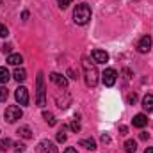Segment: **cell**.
<instances>
[{
  "label": "cell",
  "mask_w": 153,
  "mask_h": 153,
  "mask_svg": "<svg viewBox=\"0 0 153 153\" xmlns=\"http://www.w3.org/2000/svg\"><path fill=\"white\" fill-rule=\"evenodd\" d=\"M0 152H2V143H0Z\"/></svg>",
  "instance_id": "cell-35"
},
{
  "label": "cell",
  "mask_w": 153,
  "mask_h": 153,
  "mask_svg": "<svg viewBox=\"0 0 153 153\" xmlns=\"http://www.w3.org/2000/svg\"><path fill=\"white\" fill-rule=\"evenodd\" d=\"M7 96H9L7 87H0V102H5V100H7Z\"/></svg>",
  "instance_id": "cell-21"
},
{
  "label": "cell",
  "mask_w": 153,
  "mask_h": 153,
  "mask_svg": "<svg viewBox=\"0 0 153 153\" xmlns=\"http://www.w3.org/2000/svg\"><path fill=\"white\" fill-rule=\"evenodd\" d=\"M9 78H11V76H9L7 68H5V66H0V84H7Z\"/></svg>",
  "instance_id": "cell-18"
},
{
  "label": "cell",
  "mask_w": 153,
  "mask_h": 153,
  "mask_svg": "<svg viewBox=\"0 0 153 153\" xmlns=\"http://www.w3.org/2000/svg\"><path fill=\"white\" fill-rule=\"evenodd\" d=\"M14 98H16V102H18L20 105H29V91H27L23 85L16 89V93H14Z\"/></svg>",
  "instance_id": "cell-6"
},
{
  "label": "cell",
  "mask_w": 153,
  "mask_h": 153,
  "mask_svg": "<svg viewBox=\"0 0 153 153\" xmlns=\"http://www.w3.org/2000/svg\"><path fill=\"white\" fill-rule=\"evenodd\" d=\"M71 2H73V0H57V4H59V7H61V9H66Z\"/></svg>",
  "instance_id": "cell-25"
},
{
  "label": "cell",
  "mask_w": 153,
  "mask_h": 153,
  "mask_svg": "<svg viewBox=\"0 0 153 153\" xmlns=\"http://www.w3.org/2000/svg\"><path fill=\"white\" fill-rule=\"evenodd\" d=\"M70 128H71L73 132H78V130H80V123H78V121H73V123L70 125Z\"/></svg>",
  "instance_id": "cell-27"
},
{
  "label": "cell",
  "mask_w": 153,
  "mask_h": 153,
  "mask_svg": "<svg viewBox=\"0 0 153 153\" xmlns=\"http://www.w3.org/2000/svg\"><path fill=\"white\" fill-rule=\"evenodd\" d=\"M36 152L38 153H59V150H57V146L52 143V141H41L38 144V148H36Z\"/></svg>",
  "instance_id": "cell-5"
},
{
  "label": "cell",
  "mask_w": 153,
  "mask_h": 153,
  "mask_svg": "<svg viewBox=\"0 0 153 153\" xmlns=\"http://www.w3.org/2000/svg\"><path fill=\"white\" fill-rule=\"evenodd\" d=\"M22 18H23V20H27V18H29V13H27V11H23V14H22Z\"/></svg>",
  "instance_id": "cell-33"
},
{
  "label": "cell",
  "mask_w": 153,
  "mask_h": 153,
  "mask_svg": "<svg viewBox=\"0 0 153 153\" xmlns=\"http://www.w3.org/2000/svg\"><path fill=\"white\" fill-rule=\"evenodd\" d=\"M132 123H134L135 128H144V126L148 125V117L144 114H137V116H134V121H132Z\"/></svg>",
  "instance_id": "cell-11"
},
{
  "label": "cell",
  "mask_w": 153,
  "mask_h": 153,
  "mask_svg": "<svg viewBox=\"0 0 153 153\" xmlns=\"http://www.w3.org/2000/svg\"><path fill=\"white\" fill-rule=\"evenodd\" d=\"M119 132H121V135H126V132H128V128H126L125 125H121V126H119Z\"/></svg>",
  "instance_id": "cell-29"
},
{
  "label": "cell",
  "mask_w": 153,
  "mask_h": 153,
  "mask_svg": "<svg viewBox=\"0 0 153 153\" xmlns=\"http://www.w3.org/2000/svg\"><path fill=\"white\" fill-rule=\"evenodd\" d=\"M73 20L76 25H85L91 20V7L87 4H76L73 11Z\"/></svg>",
  "instance_id": "cell-2"
},
{
  "label": "cell",
  "mask_w": 153,
  "mask_h": 153,
  "mask_svg": "<svg viewBox=\"0 0 153 153\" xmlns=\"http://www.w3.org/2000/svg\"><path fill=\"white\" fill-rule=\"evenodd\" d=\"M22 62H23V57H22L20 53H11V55H7V64L18 66V64H22Z\"/></svg>",
  "instance_id": "cell-13"
},
{
  "label": "cell",
  "mask_w": 153,
  "mask_h": 153,
  "mask_svg": "<svg viewBox=\"0 0 153 153\" xmlns=\"http://www.w3.org/2000/svg\"><path fill=\"white\" fill-rule=\"evenodd\" d=\"M82 68H84V76H85V84L89 87H94L98 84V70H96V64L91 62L87 57L82 59Z\"/></svg>",
  "instance_id": "cell-1"
},
{
  "label": "cell",
  "mask_w": 153,
  "mask_h": 153,
  "mask_svg": "<svg viewBox=\"0 0 153 153\" xmlns=\"http://www.w3.org/2000/svg\"><path fill=\"white\" fill-rule=\"evenodd\" d=\"M64 153H78L75 150V148H66V150H64Z\"/></svg>",
  "instance_id": "cell-30"
},
{
  "label": "cell",
  "mask_w": 153,
  "mask_h": 153,
  "mask_svg": "<svg viewBox=\"0 0 153 153\" xmlns=\"http://www.w3.org/2000/svg\"><path fill=\"white\" fill-rule=\"evenodd\" d=\"M66 139H68V135H66V128L62 126V130H59V134H57V141H59V143H64Z\"/></svg>",
  "instance_id": "cell-20"
},
{
  "label": "cell",
  "mask_w": 153,
  "mask_h": 153,
  "mask_svg": "<svg viewBox=\"0 0 153 153\" xmlns=\"http://www.w3.org/2000/svg\"><path fill=\"white\" fill-rule=\"evenodd\" d=\"M23 152H25V144L16 143V144H14V153H23Z\"/></svg>",
  "instance_id": "cell-22"
},
{
  "label": "cell",
  "mask_w": 153,
  "mask_h": 153,
  "mask_svg": "<svg viewBox=\"0 0 153 153\" xmlns=\"http://www.w3.org/2000/svg\"><path fill=\"white\" fill-rule=\"evenodd\" d=\"M11 144H13V143H11V139H4V141H2V150H7Z\"/></svg>",
  "instance_id": "cell-26"
},
{
  "label": "cell",
  "mask_w": 153,
  "mask_h": 153,
  "mask_svg": "<svg viewBox=\"0 0 153 153\" xmlns=\"http://www.w3.org/2000/svg\"><path fill=\"white\" fill-rule=\"evenodd\" d=\"M22 116H23V112H22V109H20L18 105H9V107L5 109V112H4V117H5L7 123H14V121H18Z\"/></svg>",
  "instance_id": "cell-4"
},
{
  "label": "cell",
  "mask_w": 153,
  "mask_h": 153,
  "mask_svg": "<svg viewBox=\"0 0 153 153\" xmlns=\"http://www.w3.org/2000/svg\"><path fill=\"white\" fill-rule=\"evenodd\" d=\"M36 103L39 107H45V103H46V89H45L43 71H39L36 76Z\"/></svg>",
  "instance_id": "cell-3"
},
{
  "label": "cell",
  "mask_w": 153,
  "mask_h": 153,
  "mask_svg": "<svg viewBox=\"0 0 153 153\" xmlns=\"http://www.w3.org/2000/svg\"><path fill=\"white\" fill-rule=\"evenodd\" d=\"M116 78H117V73H116V70L112 68H107L105 71H103V84L107 85V87H112L116 84Z\"/></svg>",
  "instance_id": "cell-7"
},
{
  "label": "cell",
  "mask_w": 153,
  "mask_h": 153,
  "mask_svg": "<svg viewBox=\"0 0 153 153\" xmlns=\"http://www.w3.org/2000/svg\"><path fill=\"white\" fill-rule=\"evenodd\" d=\"M135 102H137V94H135V93H132V94L128 96V103H135Z\"/></svg>",
  "instance_id": "cell-28"
},
{
  "label": "cell",
  "mask_w": 153,
  "mask_h": 153,
  "mask_svg": "<svg viewBox=\"0 0 153 153\" xmlns=\"http://www.w3.org/2000/svg\"><path fill=\"white\" fill-rule=\"evenodd\" d=\"M102 141H103V143H109L111 139H109V135H102Z\"/></svg>",
  "instance_id": "cell-32"
},
{
  "label": "cell",
  "mask_w": 153,
  "mask_h": 153,
  "mask_svg": "<svg viewBox=\"0 0 153 153\" xmlns=\"http://www.w3.org/2000/svg\"><path fill=\"white\" fill-rule=\"evenodd\" d=\"M91 55H93V59H94V62H100V64H105L107 61H109V53L105 52V50H93L91 52Z\"/></svg>",
  "instance_id": "cell-10"
},
{
  "label": "cell",
  "mask_w": 153,
  "mask_h": 153,
  "mask_svg": "<svg viewBox=\"0 0 153 153\" xmlns=\"http://www.w3.org/2000/svg\"><path fill=\"white\" fill-rule=\"evenodd\" d=\"M7 36H9V30H7V27L0 23V38H7Z\"/></svg>",
  "instance_id": "cell-24"
},
{
  "label": "cell",
  "mask_w": 153,
  "mask_h": 153,
  "mask_svg": "<svg viewBox=\"0 0 153 153\" xmlns=\"http://www.w3.org/2000/svg\"><path fill=\"white\" fill-rule=\"evenodd\" d=\"M150 48H152V38L150 36H143L139 39V43H137V52L139 53H148Z\"/></svg>",
  "instance_id": "cell-8"
},
{
  "label": "cell",
  "mask_w": 153,
  "mask_h": 153,
  "mask_svg": "<svg viewBox=\"0 0 153 153\" xmlns=\"http://www.w3.org/2000/svg\"><path fill=\"white\" fill-rule=\"evenodd\" d=\"M16 134H18L20 137H23V139H30V137H32V132H30L29 126H20Z\"/></svg>",
  "instance_id": "cell-17"
},
{
  "label": "cell",
  "mask_w": 153,
  "mask_h": 153,
  "mask_svg": "<svg viewBox=\"0 0 153 153\" xmlns=\"http://www.w3.org/2000/svg\"><path fill=\"white\" fill-rule=\"evenodd\" d=\"M50 80H52L59 89H66V87H68V78L64 75H61V73H52V75H50Z\"/></svg>",
  "instance_id": "cell-9"
},
{
  "label": "cell",
  "mask_w": 153,
  "mask_h": 153,
  "mask_svg": "<svg viewBox=\"0 0 153 153\" xmlns=\"http://www.w3.org/2000/svg\"><path fill=\"white\" fill-rule=\"evenodd\" d=\"M43 117L46 119V123H48L50 126H53V125L57 123V121H55V116L52 114V112H46V111H45V112H43Z\"/></svg>",
  "instance_id": "cell-19"
},
{
  "label": "cell",
  "mask_w": 153,
  "mask_h": 153,
  "mask_svg": "<svg viewBox=\"0 0 153 153\" xmlns=\"http://www.w3.org/2000/svg\"><path fill=\"white\" fill-rule=\"evenodd\" d=\"M13 76H14L16 82H25V78H27V71H25L23 68H16L14 73H13Z\"/></svg>",
  "instance_id": "cell-15"
},
{
  "label": "cell",
  "mask_w": 153,
  "mask_h": 153,
  "mask_svg": "<svg viewBox=\"0 0 153 153\" xmlns=\"http://www.w3.org/2000/svg\"><path fill=\"white\" fill-rule=\"evenodd\" d=\"M2 52H4V53H7V55H11V53H13V45H9V43H7V45H4V46H2Z\"/></svg>",
  "instance_id": "cell-23"
},
{
  "label": "cell",
  "mask_w": 153,
  "mask_h": 153,
  "mask_svg": "<svg viewBox=\"0 0 153 153\" xmlns=\"http://www.w3.org/2000/svg\"><path fill=\"white\" fill-rule=\"evenodd\" d=\"M144 153H153V148H146V150H144Z\"/></svg>",
  "instance_id": "cell-34"
},
{
  "label": "cell",
  "mask_w": 153,
  "mask_h": 153,
  "mask_svg": "<svg viewBox=\"0 0 153 153\" xmlns=\"http://www.w3.org/2000/svg\"><path fill=\"white\" fill-rule=\"evenodd\" d=\"M125 152L126 153H135L137 152V143H135L134 139H128V141L125 143Z\"/></svg>",
  "instance_id": "cell-16"
},
{
  "label": "cell",
  "mask_w": 153,
  "mask_h": 153,
  "mask_svg": "<svg viewBox=\"0 0 153 153\" xmlns=\"http://www.w3.org/2000/svg\"><path fill=\"white\" fill-rule=\"evenodd\" d=\"M148 137H150V134H146V132H143V134H141V139H143V141H146Z\"/></svg>",
  "instance_id": "cell-31"
},
{
  "label": "cell",
  "mask_w": 153,
  "mask_h": 153,
  "mask_svg": "<svg viewBox=\"0 0 153 153\" xmlns=\"http://www.w3.org/2000/svg\"><path fill=\"white\" fill-rule=\"evenodd\" d=\"M143 109L146 112H153V94H146L143 98Z\"/></svg>",
  "instance_id": "cell-12"
},
{
  "label": "cell",
  "mask_w": 153,
  "mask_h": 153,
  "mask_svg": "<svg viewBox=\"0 0 153 153\" xmlns=\"http://www.w3.org/2000/svg\"><path fill=\"white\" fill-rule=\"evenodd\" d=\"M78 144H80L82 148H85V150H91V152L96 150V143H94V139H80Z\"/></svg>",
  "instance_id": "cell-14"
}]
</instances>
